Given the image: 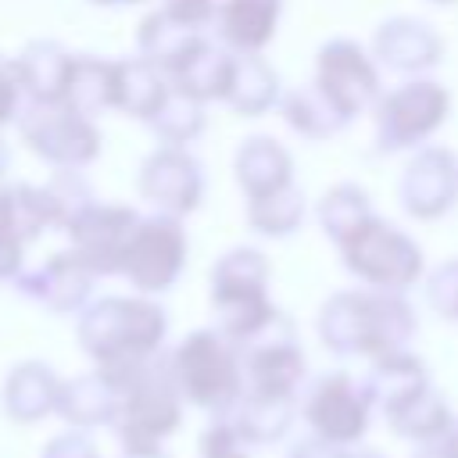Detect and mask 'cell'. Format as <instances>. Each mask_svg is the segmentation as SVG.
Returning <instances> with one entry per match:
<instances>
[{"instance_id": "cell-19", "label": "cell", "mask_w": 458, "mask_h": 458, "mask_svg": "<svg viewBox=\"0 0 458 458\" xmlns=\"http://www.w3.org/2000/svg\"><path fill=\"white\" fill-rule=\"evenodd\" d=\"M168 93H172L168 75L157 64H150L147 57L114 61V107L118 111L150 122Z\"/></svg>"}, {"instance_id": "cell-15", "label": "cell", "mask_w": 458, "mask_h": 458, "mask_svg": "<svg viewBox=\"0 0 458 458\" xmlns=\"http://www.w3.org/2000/svg\"><path fill=\"white\" fill-rule=\"evenodd\" d=\"M93 283V268L75 254V250H61L54 254L47 265L25 272L18 279V290L39 304H47L50 311H72L86 301Z\"/></svg>"}, {"instance_id": "cell-6", "label": "cell", "mask_w": 458, "mask_h": 458, "mask_svg": "<svg viewBox=\"0 0 458 458\" xmlns=\"http://www.w3.org/2000/svg\"><path fill=\"white\" fill-rule=\"evenodd\" d=\"M172 372H175L179 390L200 408L229 404L240 394V383H243L233 347L211 329H200V333H193L179 344Z\"/></svg>"}, {"instance_id": "cell-22", "label": "cell", "mask_w": 458, "mask_h": 458, "mask_svg": "<svg viewBox=\"0 0 458 458\" xmlns=\"http://www.w3.org/2000/svg\"><path fill=\"white\" fill-rule=\"evenodd\" d=\"M14 61H18V75H21L29 100H61L68 72H72V54L61 43L36 39Z\"/></svg>"}, {"instance_id": "cell-5", "label": "cell", "mask_w": 458, "mask_h": 458, "mask_svg": "<svg viewBox=\"0 0 458 458\" xmlns=\"http://www.w3.org/2000/svg\"><path fill=\"white\" fill-rule=\"evenodd\" d=\"M18 129L32 154L57 168H82L100 150V132L93 118L72 111L61 100H29V107L18 114Z\"/></svg>"}, {"instance_id": "cell-17", "label": "cell", "mask_w": 458, "mask_h": 458, "mask_svg": "<svg viewBox=\"0 0 458 458\" xmlns=\"http://www.w3.org/2000/svg\"><path fill=\"white\" fill-rule=\"evenodd\" d=\"M233 54H225L222 47H215L211 39L197 36V43L172 64L168 82L182 93H190L193 100H225L229 89V75H233Z\"/></svg>"}, {"instance_id": "cell-23", "label": "cell", "mask_w": 458, "mask_h": 458, "mask_svg": "<svg viewBox=\"0 0 458 458\" xmlns=\"http://www.w3.org/2000/svg\"><path fill=\"white\" fill-rule=\"evenodd\" d=\"M61 104H68L72 111H79L86 118L114 107V61H100L89 54L72 57V72H68Z\"/></svg>"}, {"instance_id": "cell-18", "label": "cell", "mask_w": 458, "mask_h": 458, "mask_svg": "<svg viewBox=\"0 0 458 458\" xmlns=\"http://www.w3.org/2000/svg\"><path fill=\"white\" fill-rule=\"evenodd\" d=\"M236 182L247 190V197H265L293 182V161L286 147L272 136H250L236 150Z\"/></svg>"}, {"instance_id": "cell-35", "label": "cell", "mask_w": 458, "mask_h": 458, "mask_svg": "<svg viewBox=\"0 0 458 458\" xmlns=\"http://www.w3.org/2000/svg\"><path fill=\"white\" fill-rule=\"evenodd\" d=\"M21 93H25V86H21V75H18V61L0 57V125L18 114Z\"/></svg>"}, {"instance_id": "cell-27", "label": "cell", "mask_w": 458, "mask_h": 458, "mask_svg": "<svg viewBox=\"0 0 458 458\" xmlns=\"http://www.w3.org/2000/svg\"><path fill=\"white\" fill-rule=\"evenodd\" d=\"M283 118H286V125L293 129V132H301V136H308V140H329V136H336L344 125H347V118L333 107V100L311 82V86H301V89H293V93H286V100H283Z\"/></svg>"}, {"instance_id": "cell-24", "label": "cell", "mask_w": 458, "mask_h": 458, "mask_svg": "<svg viewBox=\"0 0 458 458\" xmlns=\"http://www.w3.org/2000/svg\"><path fill=\"white\" fill-rule=\"evenodd\" d=\"M276 100H279V75H276L258 54H240V57L233 61L225 104H229L233 111L254 118V114H265Z\"/></svg>"}, {"instance_id": "cell-14", "label": "cell", "mask_w": 458, "mask_h": 458, "mask_svg": "<svg viewBox=\"0 0 458 458\" xmlns=\"http://www.w3.org/2000/svg\"><path fill=\"white\" fill-rule=\"evenodd\" d=\"M308 422L333 444H351L365 433V422H369V401H365V390L354 386L351 376L336 372V376H326L311 401H308Z\"/></svg>"}, {"instance_id": "cell-12", "label": "cell", "mask_w": 458, "mask_h": 458, "mask_svg": "<svg viewBox=\"0 0 458 458\" xmlns=\"http://www.w3.org/2000/svg\"><path fill=\"white\" fill-rule=\"evenodd\" d=\"M140 193L165 215H186L204 197L200 161L186 147H161L140 168Z\"/></svg>"}, {"instance_id": "cell-3", "label": "cell", "mask_w": 458, "mask_h": 458, "mask_svg": "<svg viewBox=\"0 0 458 458\" xmlns=\"http://www.w3.org/2000/svg\"><path fill=\"white\" fill-rule=\"evenodd\" d=\"M268 261L254 247H236L218 258L211 268V304L218 311V326L229 340H258L279 315L265 293Z\"/></svg>"}, {"instance_id": "cell-30", "label": "cell", "mask_w": 458, "mask_h": 458, "mask_svg": "<svg viewBox=\"0 0 458 458\" xmlns=\"http://www.w3.org/2000/svg\"><path fill=\"white\" fill-rule=\"evenodd\" d=\"M61 386L43 365H21L7 379V411L14 419H39L50 404H57Z\"/></svg>"}, {"instance_id": "cell-1", "label": "cell", "mask_w": 458, "mask_h": 458, "mask_svg": "<svg viewBox=\"0 0 458 458\" xmlns=\"http://www.w3.org/2000/svg\"><path fill=\"white\" fill-rule=\"evenodd\" d=\"M165 336V311L143 297H104L79 322L82 347L100 361V369L118 379L157 351Z\"/></svg>"}, {"instance_id": "cell-11", "label": "cell", "mask_w": 458, "mask_h": 458, "mask_svg": "<svg viewBox=\"0 0 458 458\" xmlns=\"http://www.w3.org/2000/svg\"><path fill=\"white\" fill-rule=\"evenodd\" d=\"M140 215L122 204H89L64 229L72 236V250L93 268V276L122 272V254L129 236L136 233Z\"/></svg>"}, {"instance_id": "cell-7", "label": "cell", "mask_w": 458, "mask_h": 458, "mask_svg": "<svg viewBox=\"0 0 458 458\" xmlns=\"http://www.w3.org/2000/svg\"><path fill=\"white\" fill-rule=\"evenodd\" d=\"M182 261H186V233L175 215L157 211L150 218H140L136 233L129 236L122 254V276L143 293H161L179 279Z\"/></svg>"}, {"instance_id": "cell-40", "label": "cell", "mask_w": 458, "mask_h": 458, "mask_svg": "<svg viewBox=\"0 0 458 458\" xmlns=\"http://www.w3.org/2000/svg\"><path fill=\"white\" fill-rule=\"evenodd\" d=\"M93 4H104V7H114V4H140V0H93Z\"/></svg>"}, {"instance_id": "cell-37", "label": "cell", "mask_w": 458, "mask_h": 458, "mask_svg": "<svg viewBox=\"0 0 458 458\" xmlns=\"http://www.w3.org/2000/svg\"><path fill=\"white\" fill-rule=\"evenodd\" d=\"M18 265H21V240L0 225V279H14Z\"/></svg>"}, {"instance_id": "cell-21", "label": "cell", "mask_w": 458, "mask_h": 458, "mask_svg": "<svg viewBox=\"0 0 458 458\" xmlns=\"http://www.w3.org/2000/svg\"><path fill=\"white\" fill-rule=\"evenodd\" d=\"M247 376L258 397H290L304 376V354L293 347L290 333L283 340H265L250 351Z\"/></svg>"}, {"instance_id": "cell-8", "label": "cell", "mask_w": 458, "mask_h": 458, "mask_svg": "<svg viewBox=\"0 0 458 458\" xmlns=\"http://www.w3.org/2000/svg\"><path fill=\"white\" fill-rule=\"evenodd\" d=\"M447 89L440 82L419 79L390 89L376 104V147L401 150L422 143L447 118Z\"/></svg>"}, {"instance_id": "cell-4", "label": "cell", "mask_w": 458, "mask_h": 458, "mask_svg": "<svg viewBox=\"0 0 458 458\" xmlns=\"http://www.w3.org/2000/svg\"><path fill=\"white\" fill-rule=\"evenodd\" d=\"M344 265L369 286L401 293L422 276V250L411 236H404L397 225L383 218H365L344 243Z\"/></svg>"}, {"instance_id": "cell-10", "label": "cell", "mask_w": 458, "mask_h": 458, "mask_svg": "<svg viewBox=\"0 0 458 458\" xmlns=\"http://www.w3.org/2000/svg\"><path fill=\"white\" fill-rule=\"evenodd\" d=\"M118 390H125L122 397V437L132 447L154 444L157 437H165L175 422H179V404H175V386L157 376L154 369L140 365L125 376L114 379Z\"/></svg>"}, {"instance_id": "cell-20", "label": "cell", "mask_w": 458, "mask_h": 458, "mask_svg": "<svg viewBox=\"0 0 458 458\" xmlns=\"http://www.w3.org/2000/svg\"><path fill=\"white\" fill-rule=\"evenodd\" d=\"M283 0H225L218 7V36L240 54H258L279 21Z\"/></svg>"}, {"instance_id": "cell-9", "label": "cell", "mask_w": 458, "mask_h": 458, "mask_svg": "<svg viewBox=\"0 0 458 458\" xmlns=\"http://www.w3.org/2000/svg\"><path fill=\"white\" fill-rule=\"evenodd\" d=\"M315 86L333 100V107L347 122L379 100V72L354 39H329L318 50Z\"/></svg>"}, {"instance_id": "cell-28", "label": "cell", "mask_w": 458, "mask_h": 458, "mask_svg": "<svg viewBox=\"0 0 458 458\" xmlns=\"http://www.w3.org/2000/svg\"><path fill=\"white\" fill-rule=\"evenodd\" d=\"M57 404L75 422H100V419H107L118 408V383L107 372L82 376V379L61 386Z\"/></svg>"}, {"instance_id": "cell-16", "label": "cell", "mask_w": 458, "mask_h": 458, "mask_svg": "<svg viewBox=\"0 0 458 458\" xmlns=\"http://www.w3.org/2000/svg\"><path fill=\"white\" fill-rule=\"evenodd\" d=\"M376 57L394 72H426L440 61L444 43L433 32V25L419 18H390L376 29Z\"/></svg>"}, {"instance_id": "cell-13", "label": "cell", "mask_w": 458, "mask_h": 458, "mask_svg": "<svg viewBox=\"0 0 458 458\" xmlns=\"http://www.w3.org/2000/svg\"><path fill=\"white\" fill-rule=\"evenodd\" d=\"M458 161L444 147H422L401 175V204L415 218H437L454 204Z\"/></svg>"}, {"instance_id": "cell-31", "label": "cell", "mask_w": 458, "mask_h": 458, "mask_svg": "<svg viewBox=\"0 0 458 458\" xmlns=\"http://www.w3.org/2000/svg\"><path fill=\"white\" fill-rule=\"evenodd\" d=\"M304 218V193L290 182L276 193L247 200V222L265 236H290Z\"/></svg>"}, {"instance_id": "cell-32", "label": "cell", "mask_w": 458, "mask_h": 458, "mask_svg": "<svg viewBox=\"0 0 458 458\" xmlns=\"http://www.w3.org/2000/svg\"><path fill=\"white\" fill-rule=\"evenodd\" d=\"M365 218H372V211H369V197H365V190L361 186H354V182H340V186H333L326 197H322V204H318V222H322V229H326V236L340 247Z\"/></svg>"}, {"instance_id": "cell-38", "label": "cell", "mask_w": 458, "mask_h": 458, "mask_svg": "<svg viewBox=\"0 0 458 458\" xmlns=\"http://www.w3.org/2000/svg\"><path fill=\"white\" fill-rule=\"evenodd\" d=\"M440 454H444V458H458V426H454L451 437L444 440V451H440Z\"/></svg>"}, {"instance_id": "cell-36", "label": "cell", "mask_w": 458, "mask_h": 458, "mask_svg": "<svg viewBox=\"0 0 458 458\" xmlns=\"http://www.w3.org/2000/svg\"><path fill=\"white\" fill-rule=\"evenodd\" d=\"M165 11L175 14L179 21H186L190 29H204L218 14L215 0H165Z\"/></svg>"}, {"instance_id": "cell-25", "label": "cell", "mask_w": 458, "mask_h": 458, "mask_svg": "<svg viewBox=\"0 0 458 458\" xmlns=\"http://www.w3.org/2000/svg\"><path fill=\"white\" fill-rule=\"evenodd\" d=\"M0 225L11 229L21 243L39 236L47 225H57V211L47 186H0Z\"/></svg>"}, {"instance_id": "cell-2", "label": "cell", "mask_w": 458, "mask_h": 458, "mask_svg": "<svg viewBox=\"0 0 458 458\" xmlns=\"http://www.w3.org/2000/svg\"><path fill=\"white\" fill-rule=\"evenodd\" d=\"M318 333L326 347L340 354H390L415 333V315L397 293H336L318 315Z\"/></svg>"}, {"instance_id": "cell-34", "label": "cell", "mask_w": 458, "mask_h": 458, "mask_svg": "<svg viewBox=\"0 0 458 458\" xmlns=\"http://www.w3.org/2000/svg\"><path fill=\"white\" fill-rule=\"evenodd\" d=\"M426 297H429V304H433L444 318H458V258L447 261V265H440V268L429 276Z\"/></svg>"}, {"instance_id": "cell-26", "label": "cell", "mask_w": 458, "mask_h": 458, "mask_svg": "<svg viewBox=\"0 0 458 458\" xmlns=\"http://www.w3.org/2000/svg\"><path fill=\"white\" fill-rule=\"evenodd\" d=\"M197 36H200V29H190L186 21H179L175 14H168L161 7L140 21V54L168 75L172 64L197 43Z\"/></svg>"}, {"instance_id": "cell-42", "label": "cell", "mask_w": 458, "mask_h": 458, "mask_svg": "<svg viewBox=\"0 0 458 458\" xmlns=\"http://www.w3.org/2000/svg\"><path fill=\"white\" fill-rule=\"evenodd\" d=\"M361 458H372V454H361Z\"/></svg>"}, {"instance_id": "cell-29", "label": "cell", "mask_w": 458, "mask_h": 458, "mask_svg": "<svg viewBox=\"0 0 458 458\" xmlns=\"http://www.w3.org/2000/svg\"><path fill=\"white\" fill-rule=\"evenodd\" d=\"M147 125L154 129V136L165 147H186L204 129V107H200V100H193L190 93L172 86V93L165 97V104L154 111V118Z\"/></svg>"}, {"instance_id": "cell-33", "label": "cell", "mask_w": 458, "mask_h": 458, "mask_svg": "<svg viewBox=\"0 0 458 458\" xmlns=\"http://www.w3.org/2000/svg\"><path fill=\"white\" fill-rule=\"evenodd\" d=\"M386 415H390L394 429L408 433V437H433V433H440L447 426V404L429 386H422L419 394H411L408 401L390 408Z\"/></svg>"}, {"instance_id": "cell-39", "label": "cell", "mask_w": 458, "mask_h": 458, "mask_svg": "<svg viewBox=\"0 0 458 458\" xmlns=\"http://www.w3.org/2000/svg\"><path fill=\"white\" fill-rule=\"evenodd\" d=\"M7 157H11V154H7V147H4V140H0V175L7 172Z\"/></svg>"}, {"instance_id": "cell-41", "label": "cell", "mask_w": 458, "mask_h": 458, "mask_svg": "<svg viewBox=\"0 0 458 458\" xmlns=\"http://www.w3.org/2000/svg\"><path fill=\"white\" fill-rule=\"evenodd\" d=\"M433 4H454V0H433Z\"/></svg>"}]
</instances>
